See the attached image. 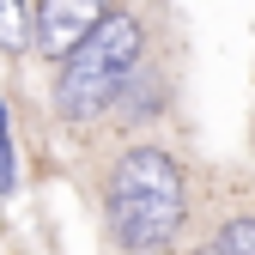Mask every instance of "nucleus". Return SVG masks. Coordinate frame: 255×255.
Returning <instances> with one entry per match:
<instances>
[{"mask_svg":"<svg viewBox=\"0 0 255 255\" xmlns=\"http://www.w3.org/2000/svg\"><path fill=\"white\" fill-rule=\"evenodd\" d=\"M182 170H176V158L164 152H128L122 164L110 170V231L122 237V249H134V255H152V249H164L176 231H182Z\"/></svg>","mask_w":255,"mask_h":255,"instance_id":"1","label":"nucleus"},{"mask_svg":"<svg viewBox=\"0 0 255 255\" xmlns=\"http://www.w3.org/2000/svg\"><path fill=\"white\" fill-rule=\"evenodd\" d=\"M207 255H255V219H231V225L213 237Z\"/></svg>","mask_w":255,"mask_h":255,"instance_id":"5","label":"nucleus"},{"mask_svg":"<svg viewBox=\"0 0 255 255\" xmlns=\"http://www.w3.org/2000/svg\"><path fill=\"white\" fill-rule=\"evenodd\" d=\"M104 18H110V0H43V6H37V49L49 61H61L73 43H85Z\"/></svg>","mask_w":255,"mask_h":255,"instance_id":"3","label":"nucleus"},{"mask_svg":"<svg viewBox=\"0 0 255 255\" xmlns=\"http://www.w3.org/2000/svg\"><path fill=\"white\" fill-rule=\"evenodd\" d=\"M0 49L24 55L30 49V18H24V0H0Z\"/></svg>","mask_w":255,"mask_h":255,"instance_id":"4","label":"nucleus"},{"mask_svg":"<svg viewBox=\"0 0 255 255\" xmlns=\"http://www.w3.org/2000/svg\"><path fill=\"white\" fill-rule=\"evenodd\" d=\"M134 67H140V24L110 12L85 43H73L67 55H61V79H55L61 116H73V122L98 116L104 104H116L128 91V73Z\"/></svg>","mask_w":255,"mask_h":255,"instance_id":"2","label":"nucleus"}]
</instances>
